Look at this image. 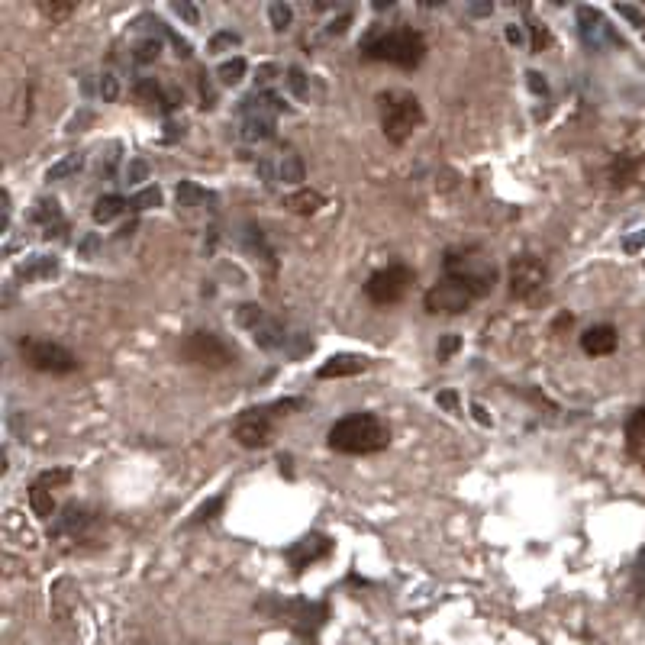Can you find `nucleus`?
Instances as JSON below:
<instances>
[{"label": "nucleus", "instance_id": "nucleus-1", "mask_svg": "<svg viewBox=\"0 0 645 645\" xmlns=\"http://www.w3.org/2000/svg\"><path fill=\"white\" fill-rule=\"evenodd\" d=\"M391 446V426L375 413H349L329 429V449L342 455H371Z\"/></svg>", "mask_w": 645, "mask_h": 645}, {"label": "nucleus", "instance_id": "nucleus-2", "mask_svg": "<svg viewBox=\"0 0 645 645\" xmlns=\"http://www.w3.org/2000/svg\"><path fill=\"white\" fill-rule=\"evenodd\" d=\"M362 52L371 62H387L410 71L426 59V39L410 26H397V30L368 33L362 39Z\"/></svg>", "mask_w": 645, "mask_h": 645}, {"label": "nucleus", "instance_id": "nucleus-3", "mask_svg": "<svg viewBox=\"0 0 645 645\" xmlns=\"http://www.w3.org/2000/svg\"><path fill=\"white\" fill-rule=\"evenodd\" d=\"M381 100V129L394 146L404 142L423 126V104L407 91H387L378 97Z\"/></svg>", "mask_w": 645, "mask_h": 645}, {"label": "nucleus", "instance_id": "nucleus-4", "mask_svg": "<svg viewBox=\"0 0 645 645\" xmlns=\"http://www.w3.org/2000/svg\"><path fill=\"white\" fill-rule=\"evenodd\" d=\"M442 271H446V278H455L468 284V288H475L481 297L491 294L497 284V268L478 246L449 249L446 258H442Z\"/></svg>", "mask_w": 645, "mask_h": 645}, {"label": "nucleus", "instance_id": "nucleus-5", "mask_svg": "<svg viewBox=\"0 0 645 645\" xmlns=\"http://www.w3.org/2000/svg\"><path fill=\"white\" fill-rule=\"evenodd\" d=\"M20 355L26 365L33 371H42V375H71V371H78V355L52 339L26 336L20 339Z\"/></svg>", "mask_w": 645, "mask_h": 645}, {"label": "nucleus", "instance_id": "nucleus-6", "mask_svg": "<svg viewBox=\"0 0 645 645\" xmlns=\"http://www.w3.org/2000/svg\"><path fill=\"white\" fill-rule=\"evenodd\" d=\"M181 358L200 368H229L236 362V349L223 336L197 329V333H188V339L181 342Z\"/></svg>", "mask_w": 645, "mask_h": 645}, {"label": "nucleus", "instance_id": "nucleus-7", "mask_svg": "<svg viewBox=\"0 0 645 645\" xmlns=\"http://www.w3.org/2000/svg\"><path fill=\"white\" fill-rule=\"evenodd\" d=\"M413 268L407 265H387L381 271H375V275L368 278L365 284V294L371 304H378V307H391L397 304V300H404L407 291L413 288Z\"/></svg>", "mask_w": 645, "mask_h": 645}, {"label": "nucleus", "instance_id": "nucleus-8", "mask_svg": "<svg viewBox=\"0 0 645 645\" xmlns=\"http://www.w3.org/2000/svg\"><path fill=\"white\" fill-rule=\"evenodd\" d=\"M475 300H481V294L475 288H468V284L455 281V278H442L439 284H433V288L426 291L423 304L429 313H449V317H455V313H465Z\"/></svg>", "mask_w": 645, "mask_h": 645}, {"label": "nucleus", "instance_id": "nucleus-9", "mask_svg": "<svg viewBox=\"0 0 645 645\" xmlns=\"http://www.w3.org/2000/svg\"><path fill=\"white\" fill-rule=\"evenodd\" d=\"M546 262L536 255H516L510 262V294L520 300H533L546 288Z\"/></svg>", "mask_w": 645, "mask_h": 645}, {"label": "nucleus", "instance_id": "nucleus-10", "mask_svg": "<svg viewBox=\"0 0 645 645\" xmlns=\"http://www.w3.org/2000/svg\"><path fill=\"white\" fill-rule=\"evenodd\" d=\"M578 33L581 42L591 52H604V49H623V39L613 33V26L597 7H578Z\"/></svg>", "mask_w": 645, "mask_h": 645}, {"label": "nucleus", "instance_id": "nucleus-11", "mask_svg": "<svg viewBox=\"0 0 645 645\" xmlns=\"http://www.w3.org/2000/svg\"><path fill=\"white\" fill-rule=\"evenodd\" d=\"M271 436H275V426H271V410H246L233 426V439L242 449H265Z\"/></svg>", "mask_w": 645, "mask_h": 645}, {"label": "nucleus", "instance_id": "nucleus-12", "mask_svg": "<svg viewBox=\"0 0 645 645\" xmlns=\"http://www.w3.org/2000/svg\"><path fill=\"white\" fill-rule=\"evenodd\" d=\"M291 107L284 104V97H278L275 91H252L239 100V113L242 120H275V113H288Z\"/></svg>", "mask_w": 645, "mask_h": 645}, {"label": "nucleus", "instance_id": "nucleus-13", "mask_svg": "<svg viewBox=\"0 0 645 645\" xmlns=\"http://www.w3.org/2000/svg\"><path fill=\"white\" fill-rule=\"evenodd\" d=\"M329 552H333V542H329L326 536H320V533H310L304 539H297L294 546L288 549V562L300 575V571H307L313 562H320V558H326Z\"/></svg>", "mask_w": 645, "mask_h": 645}, {"label": "nucleus", "instance_id": "nucleus-14", "mask_svg": "<svg viewBox=\"0 0 645 645\" xmlns=\"http://www.w3.org/2000/svg\"><path fill=\"white\" fill-rule=\"evenodd\" d=\"M284 616H288V623L297 629L300 636H313L323 626V620H326V607L307 604V600H297V604L284 607Z\"/></svg>", "mask_w": 645, "mask_h": 645}, {"label": "nucleus", "instance_id": "nucleus-15", "mask_svg": "<svg viewBox=\"0 0 645 645\" xmlns=\"http://www.w3.org/2000/svg\"><path fill=\"white\" fill-rule=\"evenodd\" d=\"M97 523H100V516H97L94 510L78 507V504H68V507L62 510V516H59V526H55V536L68 533V536L81 539V536H88Z\"/></svg>", "mask_w": 645, "mask_h": 645}, {"label": "nucleus", "instance_id": "nucleus-16", "mask_svg": "<svg viewBox=\"0 0 645 645\" xmlns=\"http://www.w3.org/2000/svg\"><path fill=\"white\" fill-rule=\"evenodd\" d=\"M33 223L42 226V236L46 239H59L65 233V217H62V207H59V200H52V197H39L36 204H33Z\"/></svg>", "mask_w": 645, "mask_h": 645}, {"label": "nucleus", "instance_id": "nucleus-17", "mask_svg": "<svg viewBox=\"0 0 645 645\" xmlns=\"http://www.w3.org/2000/svg\"><path fill=\"white\" fill-rule=\"evenodd\" d=\"M616 342H620V336H616V329L610 323H600V326H591L587 333L581 336V349L587 355H613L616 352Z\"/></svg>", "mask_w": 645, "mask_h": 645}, {"label": "nucleus", "instance_id": "nucleus-18", "mask_svg": "<svg viewBox=\"0 0 645 645\" xmlns=\"http://www.w3.org/2000/svg\"><path fill=\"white\" fill-rule=\"evenodd\" d=\"M365 368H368L365 355H333V358H326V362L320 365L317 378H323V381H329V378H352V375H358V371H365Z\"/></svg>", "mask_w": 645, "mask_h": 645}, {"label": "nucleus", "instance_id": "nucleus-19", "mask_svg": "<svg viewBox=\"0 0 645 645\" xmlns=\"http://www.w3.org/2000/svg\"><path fill=\"white\" fill-rule=\"evenodd\" d=\"M626 452L633 462L645 468V407H639L633 417L626 420Z\"/></svg>", "mask_w": 645, "mask_h": 645}, {"label": "nucleus", "instance_id": "nucleus-20", "mask_svg": "<svg viewBox=\"0 0 645 645\" xmlns=\"http://www.w3.org/2000/svg\"><path fill=\"white\" fill-rule=\"evenodd\" d=\"M639 168H642V162L636 159V155H626V152H620V155H616V159L610 162V168H607V178H610L613 188H629V184H636V178H639Z\"/></svg>", "mask_w": 645, "mask_h": 645}, {"label": "nucleus", "instance_id": "nucleus-21", "mask_svg": "<svg viewBox=\"0 0 645 645\" xmlns=\"http://www.w3.org/2000/svg\"><path fill=\"white\" fill-rule=\"evenodd\" d=\"M175 200L184 210H197V207H207V204H210V210H217V194L204 191L197 181H181L175 188Z\"/></svg>", "mask_w": 645, "mask_h": 645}, {"label": "nucleus", "instance_id": "nucleus-22", "mask_svg": "<svg viewBox=\"0 0 645 645\" xmlns=\"http://www.w3.org/2000/svg\"><path fill=\"white\" fill-rule=\"evenodd\" d=\"M55 271H59V258L55 255H30L17 268V278L20 281H42V278H52Z\"/></svg>", "mask_w": 645, "mask_h": 645}, {"label": "nucleus", "instance_id": "nucleus-23", "mask_svg": "<svg viewBox=\"0 0 645 645\" xmlns=\"http://www.w3.org/2000/svg\"><path fill=\"white\" fill-rule=\"evenodd\" d=\"M323 204H326L323 194L320 191H310V188H300V191L284 197V207H288L291 213H297V217H313V213H320Z\"/></svg>", "mask_w": 645, "mask_h": 645}, {"label": "nucleus", "instance_id": "nucleus-24", "mask_svg": "<svg viewBox=\"0 0 645 645\" xmlns=\"http://www.w3.org/2000/svg\"><path fill=\"white\" fill-rule=\"evenodd\" d=\"M242 246H246L252 255L262 258L268 268H275V252H271L268 239H265V233L258 226H246V229H242Z\"/></svg>", "mask_w": 645, "mask_h": 645}, {"label": "nucleus", "instance_id": "nucleus-25", "mask_svg": "<svg viewBox=\"0 0 645 645\" xmlns=\"http://www.w3.org/2000/svg\"><path fill=\"white\" fill-rule=\"evenodd\" d=\"M123 210H129V200L120 194H107L94 204V223H113Z\"/></svg>", "mask_w": 645, "mask_h": 645}, {"label": "nucleus", "instance_id": "nucleus-26", "mask_svg": "<svg viewBox=\"0 0 645 645\" xmlns=\"http://www.w3.org/2000/svg\"><path fill=\"white\" fill-rule=\"evenodd\" d=\"M307 178V168L304 162H300V155L288 152V155H281L278 159V184H300Z\"/></svg>", "mask_w": 645, "mask_h": 645}, {"label": "nucleus", "instance_id": "nucleus-27", "mask_svg": "<svg viewBox=\"0 0 645 645\" xmlns=\"http://www.w3.org/2000/svg\"><path fill=\"white\" fill-rule=\"evenodd\" d=\"M81 168H84V155H81V152H68L65 159H59V162H55V165L46 171V181H65V178H75Z\"/></svg>", "mask_w": 645, "mask_h": 645}, {"label": "nucleus", "instance_id": "nucleus-28", "mask_svg": "<svg viewBox=\"0 0 645 645\" xmlns=\"http://www.w3.org/2000/svg\"><path fill=\"white\" fill-rule=\"evenodd\" d=\"M239 136L246 142H271L275 139V120H242Z\"/></svg>", "mask_w": 645, "mask_h": 645}, {"label": "nucleus", "instance_id": "nucleus-29", "mask_svg": "<svg viewBox=\"0 0 645 645\" xmlns=\"http://www.w3.org/2000/svg\"><path fill=\"white\" fill-rule=\"evenodd\" d=\"M30 507L36 516H42V520H49V516L55 513V500L49 494V487H42V484H33L30 487Z\"/></svg>", "mask_w": 645, "mask_h": 645}, {"label": "nucleus", "instance_id": "nucleus-30", "mask_svg": "<svg viewBox=\"0 0 645 645\" xmlns=\"http://www.w3.org/2000/svg\"><path fill=\"white\" fill-rule=\"evenodd\" d=\"M246 71H249V65H246V59H229V62H223L220 68H217V78H220V84H229V88H233V84H239L242 78H246Z\"/></svg>", "mask_w": 645, "mask_h": 645}, {"label": "nucleus", "instance_id": "nucleus-31", "mask_svg": "<svg viewBox=\"0 0 645 645\" xmlns=\"http://www.w3.org/2000/svg\"><path fill=\"white\" fill-rule=\"evenodd\" d=\"M268 20H271V30L275 33H284L288 26L294 23V10L291 4H281V0H275V4L268 7Z\"/></svg>", "mask_w": 645, "mask_h": 645}, {"label": "nucleus", "instance_id": "nucleus-32", "mask_svg": "<svg viewBox=\"0 0 645 645\" xmlns=\"http://www.w3.org/2000/svg\"><path fill=\"white\" fill-rule=\"evenodd\" d=\"M159 55H162V39H142L139 46H136V55L133 59L139 62V65H152V62H159Z\"/></svg>", "mask_w": 645, "mask_h": 645}, {"label": "nucleus", "instance_id": "nucleus-33", "mask_svg": "<svg viewBox=\"0 0 645 645\" xmlns=\"http://www.w3.org/2000/svg\"><path fill=\"white\" fill-rule=\"evenodd\" d=\"M284 84H288L294 97H300V100H310V78H307L300 68H288V78H284Z\"/></svg>", "mask_w": 645, "mask_h": 645}, {"label": "nucleus", "instance_id": "nucleus-34", "mask_svg": "<svg viewBox=\"0 0 645 645\" xmlns=\"http://www.w3.org/2000/svg\"><path fill=\"white\" fill-rule=\"evenodd\" d=\"M152 207H162V191L159 188H146V191H139L133 200H129V210H152Z\"/></svg>", "mask_w": 645, "mask_h": 645}, {"label": "nucleus", "instance_id": "nucleus-35", "mask_svg": "<svg viewBox=\"0 0 645 645\" xmlns=\"http://www.w3.org/2000/svg\"><path fill=\"white\" fill-rule=\"evenodd\" d=\"M123 178H126L129 188H136V184L149 181V162H146V159H129V165H126V171H123Z\"/></svg>", "mask_w": 645, "mask_h": 645}, {"label": "nucleus", "instance_id": "nucleus-36", "mask_svg": "<svg viewBox=\"0 0 645 645\" xmlns=\"http://www.w3.org/2000/svg\"><path fill=\"white\" fill-rule=\"evenodd\" d=\"M242 46V36L239 33H217L210 42H207V52L210 55H220V52H229V49H236Z\"/></svg>", "mask_w": 645, "mask_h": 645}, {"label": "nucleus", "instance_id": "nucleus-37", "mask_svg": "<svg viewBox=\"0 0 645 645\" xmlns=\"http://www.w3.org/2000/svg\"><path fill=\"white\" fill-rule=\"evenodd\" d=\"M100 97L107 100V104H113V100L120 97V78L113 75V71H104V75H100Z\"/></svg>", "mask_w": 645, "mask_h": 645}, {"label": "nucleus", "instance_id": "nucleus-38", "mask_svg": "<svg viewBox=\"0 0 645 645\" xmlns=\"http://www.w3.org/2000/svg\"><path fill=\"white\" fill-rule=\"evenodd\" d=\"M633 594L636 600L645 607V552L636 558V565H633Z\"/></svg>", "mask_w": 645, "mask_h": 645}, {"label": "nucleus", "instance_id": "nucleus-39", "mask_svg": "<svg viewBox=\"0 0 645 645\" xmlns=\"http://www.w3.org/2000/svg\"><path fill=\"white\" fill-rule=\"evenodd\" d=\"M265 317V310L258 307V304H242L239 310H236V320H239V326H246V329H252L258 320Z\"/></svg>", "mask_w": 645, "mask_h": 645}, {"label": "nucleus", "instance_id": "nucleus-40", "mask_svg": "<svg viewBox=\"0 0 645 645\" xmlns=\"http://www.w3.org/2000/svg\"><path fill=\"white\" fill-rule=\"evenodd\" d=\"M220 507H223V497H213V500H207V504H204V507H197V513L191 516V526L213 520V516L220 513Z\"/></svg>", "mask_w": 645, "mask_h": 645}, {"label": "nucleus", "instance_id": "nucleus-41", "mask_svg": "<svg viewBox=\"0 0 645 645\" xmlns=\"http://www.w3.org/2000/svg\"><path fill=\"white\" fill-rule=\"evenodd\" d=\"M39 10L46 13L52 23H62V20L71 17V13H75V4H39Z\"/></svg>", "mask_w": 645, "mask_h": 645}, {"label": "nucleus", "instance_id": "nucleus-42", "mask_svg": "<svg viewBox=\"0 0 645 645\" xmlns=\"http://www.w3.org/2000/svg\"><path fill=\"white\" fill-rule=\"evenodd\" d=\"M171 10H175L184 23H191V26L200 23V10H197L194 4H188V0H175V4H171Z\"/></svg>", "mask_w": 645, "mask_h": 645}, {"label": "nucleus", "instance_id": "nucleus-43", "mask_svg": "<svg viewBox=\"0 0 645 645\" xmlns=\"http://www.w3.org/2000/svg\"><path fill=\"white\" fill-rule=\"evenodd\" d=\"M68 481H71V471H68V468H59V471H42L36 484H42V487H59V484H68Z\"/></svg>", "mask_w": 645, "mask_h": 645}, {"label": "nucleus", "instance_id": "nucleus-44", "mask_svg": "<svg viewBox=\"0 0 645 645\" xmlns=\"http://www.w3.org/2000/svg\"><path fill=\"white\" fill-rule=\"evenodd\" d=\"M97 252H100V236L84 233V239L78 242V258H94Z\"/></svg>", "mask_w": 645, "mask_h": 645}, {"label": "nucleus", "instance_id": "nucleus-45", "mask_svg": "<svg viewBox=\"0 0 645 645\" xmlns=\"http://www.w3.org/2000/svg\"><path fill=\"white\" fill-rule=\"evenodd\" d=\"M616 13H620L623 20H629L636 26V30H642L645 26V17H642V10L639 7H633V4H616Z\"/></svg>", "mask_w": 645, "mask_h": 645}, {"label": "nucleus", "instance_id": "nucleus-46", "mask_svg": "<svg viewBox=\"0 0 645 645\" xmlns=\"http://www.w3.org/2000/svg\"><path fill=\"white\" fill-rule=\"evenodd\" d=\"M458 346H462V339H458L455 333L442 336V342H439V362H449V358L458 352Z\"/></svg>", "mask_w": 645, "mask_h": 645}, {"label": "nucleus", "instance_id": "nucleus-47", "mask_svg": "<svg viewBox=\"0 0 645 645\" xmlns=\"http://www.w3.org/2000/svg\"><path fill=\"white\" fill-rule=\"evenodd\" d=\"M165 39L171 42V46H175V55H178V59H191V52H194V49H191V42H188V39H181L175 30H171V26H168V36H165Z\"/></svg>", "mask_w": 645, "mask_h": 645}, {"label": "nucleus", "instance_id": "nucleus-48", "mask_svg": "<svg viewBox=\"0 0 645 645\" xmlns=\"http://www.w3.org/2000/svg\"><path fill=\"white\" fill-rule=\"evenodd\" d=\"M526 84H529V91H533L536 97L549 94V84H546V78L539 75V71H526Z\"/></svg>", "mask_w": 645, "mask_h": 645}, {"label": "nucleus", "instance_id": "nucleus-49", "mask_svg": "<svg viewBox=\"0 0 645 645\" xmlns=\"http://www.w3.org/2000/svg\"><path fill=\"white\" fill-rule=\"evenodd\" d=\"M349 23H352V17H349V13H342L339 20H333V23L326 26V36H342V33L349 30Z\"/></svg>", "mask_w": 645, "mask_h": 645}, {"label": "nucleus", "instance_id": "nucleus-50", "mask_svg": "<svg viewBox=\"0 0 645 645\" xmlns=\"http://www.w3.org/2000/svg\"><path fill=\"white\" fill-rule=\"evenodd\" d=\"M436 400H439V407H446L449 413H462V407H458V394H455V391H442Z\"/></svg>", "mask_w": 645, "mask_h": 645}, {"label": "nucleus", "instance_id": "nucleus-51", "mask_svg": "<svg viewBox=\"0 0 645 645\" xmlns=\"http://www.w3.org/2000/svg\"><path fill=\"white\" fill-rule=\"evenodd\" d=\"M278 75H281L278 65H262V68L255 71V81H258V84H268V81H275Z\"/></svg>", "mask_w": 645, "mask_h": 645}, {"label": "nucleus", "instance_id": "nucleus-52", "mask_svg": "<svg viewBox=\"0 0 645 645\" xmlns=\"http://www.w3.org/2000/svg\"><path fill=\"white\" fill-rule=\"evenodd\" d=\"M200 97H204V107H207V110L217 107V91H213L207 81H200Z\"/></svg>", "mask_w": 645, "mask_h": 645}, {"label": "nucleus", "instance_id": "nucleus-53", "mask_svg": "<svg viewBox=\"0 0 645 645\" xmlns=\"http://www.w3.org/2000/svg\"><path fill=\"white\" fill-rule=\"evenodd\" d=\"M507 42L510 46H523V26L520 23H507Z\"/></svg>", "mask_w": 645, "mask_h": 645}, {"label": "nucleus", "instance_id": "nucleus-54", "mask_svg": "<svg viewBox=\"0 0 645 645\" xmlns=\"http://www.w3.org/2000/svg\"><path fill=\"white\" fill-rule=\"evenodd\" d=\"M542 46H549V33L542 26H533V49L542 52Z\"/></svg>", "mask_w": 645, "mask_h": 645}, {"label": "nucleus", "instance_id": "nucleus-55", "mask_svg": "<svg viewBox=\"0 0 645 645\" xmlns=\"http://www.w3.org/2000/svg\"><path fill=\"white\" fill-rule=\"evenodd\" d=\"M471 413H475V420L481 423V426H494V420H491V413H487L481 404H471Z\"/></svg>", "mask_w": 645, "mask_h": 645}, {"label": "nucleus", "instance_id": "nucleus-56", "mask_svg": "<svg viewBox=\"0 0 645 645\" xmlns=\"http://www.w3.org/2000/svg\"><path fill=\"white\" fill-rule=\"evenodd\" d=\"M468 13H471V17H491L494 4H468Z\"/></svg>", "mask_w": 645, "mask_h": 645}, {"label": "nucleus", "instance_id": "nucleus-57", "mask_svg": "<svg viewBox=\"0 0 645 645\" xmlns=\"http://www.w3.org/2000/svg\"><path fill=\"white\" fill-rule=\"evenodd\" d=\"M636 249H645V233L629 236V239H626V252H636Z\"/></svg>", "mask_w": 645, "mask_h": 645}, {"label": "nucleus", "instance_id": "nucleus-58", "mask_svg": "<svg viewBox=\"0 0 645 645\" xmlns=\"http://www.w3.org/2000/svg\"><path fill=\"white\" fill-rule=\"evenodd\" d=\"M88 120H91V113H88V110H84V113H81V117H75V120H71L68 133H78V129H81L84 123H88Z\"/></svg>", "mask_w": 645, "mask_h": 645}]
</instances>
